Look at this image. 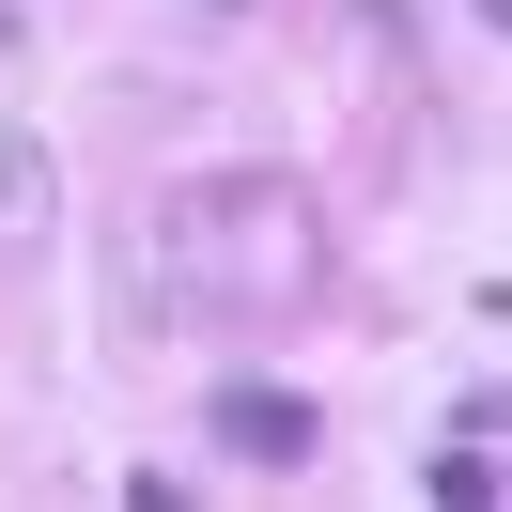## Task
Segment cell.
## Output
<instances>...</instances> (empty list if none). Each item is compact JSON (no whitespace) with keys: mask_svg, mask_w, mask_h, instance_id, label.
<instances>
[{"mask_svg":"<svg viewBox=\"0 0 512 512\" xmlns=\"http://www.w3.org/2000/svg\"><path fill=\"white\" fill-rule=\"evenodd\" d=\"M140 264H156V295H187L202 326H249V311H295V295H311L326 233H311L295 187H187L140 233Z\"/></svg>","mask_w":512,"mask_h":512,"instance_id":"cell-1","label":"cell"},{"mask_svg":"<svg viewBox=\"0 0 512 512\" xmlns=\"http://www.w3.org/2000/svg\"><path fill=\"white\" fill-rule=\"evenodd\" d=\"M218 450L233 466H311V404L295 388H218Z\"/></svg>","mask_w":512,"mask_h":512,"instance_id":"cell-2","label":"cell"},{"mask_svg":"<svg viewBox=\"0 0 512 512\" xmlns=\"http://www.w3.org/2000/svg\"><path fill=\"white\" fill-rule=\"evenodd\" d=\"M450 435H466V419H450ZM435 497H450V512H481V497H497V466H481V435H466V450H435Z\"/></svg>","mask_w":512,"mask_h":512,"instance_id":"cell-3","label":"cell"},{"mask_svg":"<svg viewBox=\"0 0 512 512\" xmlns=\"http://www.w3.org/2000/svg\"><path fill=\"white\" fill-rule=\"evenodd\" d=\"M32 187H47V156H32V140H0V218H32Z\"/></svg>","mask_w":512,"mask_h":512,"instance_id":"cell-4","label":"cell"}]
</instances>
